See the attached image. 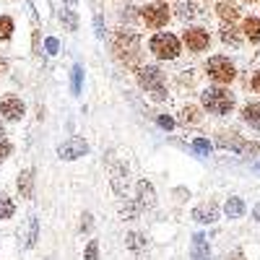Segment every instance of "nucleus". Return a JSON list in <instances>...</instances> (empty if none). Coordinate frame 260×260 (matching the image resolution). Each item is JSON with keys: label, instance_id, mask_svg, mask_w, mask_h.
Masks as SVG:
<instances>
[{"label": "nucleus", "instance_id": "f257e3e1", "mask_svg": "<svg viewBox=\"0 0 260 260\" xmlns=\"http://www.w3.org/2000/svg\"><path fill=\"white\" fill-rule=\"evenodd\" d=\"M112 52L117 55V60H122L125 65H138L141 60V39L136 31H117L112 39Z\"/></svg>", "mask_w": 260, "mask_h": 260}, {"label": "nucleus", "instance_id": "f03ea898", "mask_svg": "<svg viewBox=\"0 0 260 260\" xmlns=\"http://www.w3.org/2000/svg\"><path fill=\"white\" fill-rule=\"evenodd\" d=\"M201 104H203V110H208L211 115H229L234 110V94L229 89H224V86H213V89H206L201 94Z\"/></svg>", "mask_w": 260, "mask_h": 260}, {"label": "nucleus", "instance_id": "7ed1b4c3", "mask_svg": "<svg viewBox=\"0 0 260 260\" xmlns=\"http://www.w3.org/2000/svg\"><path fill=\"white\" fill-rule=\"evenodd\" d=\"M138 83L141 89H146L151 94L154 102H164L167 99V83H164V73L156 68V65H146V68L138 71Z\"/></svg>", "mask_w": 260, "mask_h": 260}, {"label": "nucleus", "instance_id": "20e7f679", "mask_svg": "<svg viewBox=\"0 0 260 260\" xmlns=\"http://www.w3.org/2000/svg\"><path fill=\"white\" fill-rule=\"evenodd\" d=\"M148 50L154 52L159 60H175L180 55V39L175 34H169V31H159V34L151 37Z\"/></svg>", "mask_w": 260, "mask_h": 260}, {"label": "nucleus", "instance_id": "39448f33", "mask_svg": "<svg viewBox=\"0 0 260 260\" xmlns=\"http://www.w3.org/2000/svg\"><path fill=\"white\" fill-rule=\"evenodd\" d=\"M206 73H208L211 81H216L219 86L232 83V81L237 78V68L229 62V57H221V55H216V57H211V60L206 62Z\"/></svg>", "mask_w": 260, "mask_h": 260}, {"label": "nucleus", "instance_id": "423d86ee", "mask_svg": "<svg viewBox=\"0 0 260 260\" xmlns=\"http://www.w3.org/2000/svg\"><path fill=\"white\" fill-rule=\"evenodd\" d=\"M169 16H172V13H169L167 3H148V6L141 8V18L146 21V26H151V29H161V26H167Z\"/></svg>", "mask_w": 260, "mask_h": 260}, {"label": "nucleus", "instance_id": "0eeeda50", "mask_svg": "<svg viewBox=\"0 0 260 260\" xmlns=\"http://www.w3.org/2000/svg\"><path fill=\"white\" fill-rule=\"evenodd\" d=\"M57 154H60V159H65V161L81 159V156L89 154V143H86L81 136H71L68 141H62V143L57 146Z\"/></svg>", "mask_w": 260, "mask_h": 260}, {"label": "nucleus", "instance_id": "6e6552de", "mask_svg": "<svg viewBox=\"0 0 260 260\" xmlns=\"http://www.w3.org/2000/svg\"><path fill=\"white\" fill-rule=\"evenodd\" d=\"M182 42L187 45L190 52H203V50H208V45H211V34H208L206 29H201V26H190V29H185Z\"/></svg>", "mask_w": 260, "mask_h": 260}, {"label": "nucleus", "instance_id": "1a4fd4ad", "mask_svg": "<svg viewBox=\"0 0 260 260\" xmlns=\"http://www.w3.org/2000/svg\"><path fill=\"white\" fill-rule=\"evenodd\" d=\"M24 112H26V107H24V102H21L18 96L8 94L6 99H0V115H3L6 120L16 122V120L24 117Z\"/></svg>", "mask_w": 260, "mask_h": 260}, {"label": "nucleus", "instance_id": "9d476101", "mask_svg": "<svg viewBox=\"0 0 260 260\" xmlns=\"http://www.w3.org/2000/svg\"><path fill=\"white\" fill-rule=\"evenodd\" d=\"M192 219L201 221V224H213L216 219H219V206H216L213 201L195 206V208H192Z\"/></svg>", "mask_w": 260, "mask_h": 260}, {"label": "nucleus", "instance_id": "9b49d317", "mask_svg": "<svg viewBox=\"0 0 260 260\" xmlns=\"http://www.w3.org/2000/svg\"><path fill=\"white\" fill-rule=\"evenodd\" d=\"M190 255L192 260H208L211 257V247H208V240H206V234H195L192 237V245H190Z\"/></svg>", "mask_w": 260, "mask_h": 260}, {"label": "nucleus", "instance_id": "f8f14e48", "mask_svg": "<svg viewBox=\"0 0 260 260\" xmlns=\"http://www.w3.org/2000/svg\"><path fill=\"white\" fill-rule=\"evenodd\" d=\"M216 13H219V18H221V21H226L229 26H232L234 21L242 16V13H240V6L232 3V0H221V3L216 6Z\"/></svg>", "mask_w": 260, "mask_h": 260}, {"label": "nucleus", "instance_id": "ddd939ff", "mask_svg": "<svg viewBox=\"0 0 260 260\" xmlns=\"http://www.w3.org/2000/svg\"><path fill=\"white\" fill-rule=\"evenodd\" d=\"M154 203H156L154 185L146 182V180H141V182H138V206H141V208H154Z\"/></svg>", "mask_w": 260, "mask_h": 260}, {"label": "nucleus", "instance_id": "4468645a", "mask_svg": "<svg viewBox=\"0 0 260 260\" xmlns=\"http://www.w3.org/2000/svg\"><path fill=\"white\" fill-rule=\"evenodd\" d=\"M242 120H245L250 127L260 130V102H250V104L242 107Z\"/></svg>", "mask_w": 260, "mask_h": 260}, {"label": "nucleus", "instance_id": "2eb2a0df", "mask_svg": "<svg viewBox=\"0 0 260 260\" xmlns=\"http://www.w3.org/2000/svg\"><path fill=\"white\" fill-rule=\"evenodd\" d=\"M18 192H21V198H31V195H34V169H24V172H21Z\"/></svg>", "mask_w": 260, "mask_h": 260}, {"label": "nucleus", "instance_id": "dca6fc26", "mask_svg": "<svg viewBox=\"0 0 260 260\" xmlns=\"http://www.w3.org/2000/svg\"><path fill=\"white\" fill-rule=\"evenodd\" d=\"M242 34L252 42V45H257V42H260V18L247 16V18L242 21Z\"/></svg>", "mask_w": 260, "mask_h": 260}, {"label": "nucleus", "instance_id": "f3484780", "mask_svg": "<svg viewBox=\"0 0 260 260\" xmlns=\"http://www.w3.org/2000/svg\"><path fill=\"white\" fill-rule=\"evenodd\" d=\"M219 146L224 148H237V151H245V141L240 138V133H234V130H224V133L219 136Z\"/></svg>", "mask_w": 260, "mask_h": 260}, {"label": "nucleus", "instance_id": "a211bd4d", "mask_svg": "<svg viewBox=\"0 0 260 260\" xmlns=\"http://www.w3.org/2000/svg\"><path fill=\"white\" fill-rule=\"evenodd\" d=\"M112 187H115L117 195L125 192V187H127V169H125V164H117L112 169Z\"/></svg>", "mask_w": 260, "mask_h": 260}, {"label": "nucleus", "instance_id": "6ab92c4d", "mask_svg": "<svg viewBox=\"0 0 260 260\" xmlns=\"http://www.w3.org/2000/svg\"><path fill=\"white\" fill-rule=\"evenodd\" d=\"M224 211H226L229 219H242V216H245V203H242V198H229L226 206H224Z\"/></svg>", "mask_w": 260, "mask_h": 260}, {"label": "nucleus", "instance_id": "aec40b11", "mask_svg": "<svg viewBox=\"0 0 260 260\" xmlns=\"http://www.w3.org/2000/svg\"><path fill=\"white\" fill-rule=\"evenodd\" d=\"M16 213V203L8 198L6 192H0V221H6V219H11V216Z\"/></svg>", "mask_w": 260, "mask_h": 260}, {"label": "nucleus", "instance_id": "412c9836", "mask_svg": "<svg viewBox=\"0 0 260 260\" xmlns=\"http://www.w3.org/2000/svg\"><path fill=\"white\" fill-rule=\"evenodd\" d=\"M221 42H224V45H229V47H240L242 45V37L237 34L234 26H224L221 29Z\"/></svg>", "mask_w": 260, "mask_h": 260}, {"label": "nucleus", "instance_id": "4be33fe9", "mask_svg": "<svg viewBox=\"0 0 260 260\" xmlns=\"http://www.w3.org/2000/svg\"><path fill=\"white\" fill-rule=\"evenodd\" d=\"M185 125H198L203 117H201V110H198V107H185V110H182V117H180Z\"/></svg>", "mask_w": 260, "mask_h": 260}, {"label": "nucleus", "instance_id": "5701e85b", "mask_svg": "<svg viewBox=\"0 0 260 260\" xmlns=\"http://www.w3.org/2000/svg\"><path fill=\"white\" fill-rule=\"evenodd\" d=\"M11 34H13V18L11 16H0V39H11Z\"/></svg>", "mask_w": 260, "mask_h": 260}, {"label": "nucleus", "instance_id": "b1692460", "mask_svg": "<svg viewBox=\"0 0 260 260\" xmlns=\"http://www.w3.org/2000/svg\"><path fill=\"white\" fill-rule=\"evenodd\" d=\"M177 13H180V18H192V16H198V11H195V3H192V0H185V3H180Z\"/></svg>", "mask_w": 260, "mask_h": 260}, {"label": "nucleus", "instance_id": "393cba45", "mask_svg": "<svg viewBox=\"0 0 260 260\" xmlns=\"http://www.w3.org/2000/svg\"><path fill=\"white\" fill-rule=\"evenodd\" d=\"M125 245H127L130 250H138V247H143V245H146V240H143V237H141L138 232H130V234H127V240H125Z\"/></svg>", "mask_w": 260, "mask_h": 260}, {"label": "nucleus", "instance_id": "a878e982", "mask_svg": "<svg viewBox=\"0 0 260 260\" xmlns=\"http://www.w3.org/2000/svg\"><path fill=\"white\" fill-rule=\"evenodd\" d=\"M83 260H99V242H96V240H91L89 245H86Z\"/></svg>", "mask_w": 260, "mask_h": 260}, {"label": "nucleus", "instance_id": "bb28decb", "mask_svg": "<svg viewBox=\"0 0 260 260\" xmlns=\"http://www.w3.org/2000/svg\"><path fill=\"white\" fill-rule=\"evenodd\" d=\"M192 148L198 151V154H203V156L211 154V143H208L206 138H195V141H192Z\"/></svg>", "mask_w": 260, "mask_h": 260}, {"label": "nucleus", "instance_id": "cd10ccee", "mask_svg": "<svg viewBox=\"0 0 260 260\" xmlns=\"http://www.w3.org/2000/svg\"><path fill=\"white\" fill-rule=\"evenodd\" d=\"M37 245V219L31 216L29 219V234H26V247H34Z\"/></svg>", "mask_w": 260, "mask_h": 260}, {"label": "nucleus", "instance_id": "c85d7f7f", "mask_svg": "<svg viewBox=\"0 0 260 260\" xmlns=\"http://www.w3.org/2000/svg\"><path fill=\"white\" fill-rule=\"evenodd\" d=\"M62 24L68 26L71 31H76V29H78V21H76V13H73V11H62Z\"/></svg>", "mask_w": 260, "mask_h": 260}, {"label": "nucleus", "instance_id": "c756f323", "mask_svg": "<svg viewBox=\"0 0 260 260\" xmlns=\"http://www.w3.org/2000/svg\"><path fill=\"white\" fill-rule=\"evenodd\" d=\"M81 81H83V68L76 65L73 68V94H81Z\"/></svg>", "mask_w": 260, "mask_h": 260}, {"label": "nucleus", "instance_id": "7c9ffc66", "mask_svg": "<svg viewBox=\"0 0 260 260\" xmlns=\"http://www.w3.org/2000/svg\"><path fill=\"white\" fill-rule=\"evenodd\" d=\"M11 154H13V146H11V141H8V138H0V161L8 159Z\"/></svg>", "mask_w": 260, "mask_h": 260}, {"label": "nucleus", "instance_id": "2f4dec72", "mask_svg": "<svg viewBox=\"0 0 260 260\" xmlns=\"http://www.w3.org/2000/svg\"><path fill=\"white\" fill-rule=\"evenodd\" d=\"M159 125H161V127H167V130H172V127H175V120L167 117V115H161V117H159Z\"/></svg>", "mask_w": 260, "mask_h": 260}, {"label": "nucleus", "instance_id": "473e14b6", "mask_svg": "<svg viewBox=\"0 0 260 260\" xmlns=\"http://www.w3.org/2000/svg\"><path fill=\"white\" fill-rule=\"evenodd\" d=\"M91 229V213H83V221H81V232H89Z\"/></svg>", "mask_w": 260, "mask_h": 260}, {"label": "nucleus", "instance_id": "72a5a7b5", "mask_svg": "<svg viewBox=\"0 0 260 260\" xmlns=\"http://www.w3.org/2000/svg\"><path fill=\"white\" fill-rule=\"evenodd\" d=\"M252 91H257V94H260V71L252 76Z\"/></svg>", "mask_w": 260, "mask_h": 260}, {"label": "nucleus", "instance_id": "f704fd0d", "mask_svg": "<svg viewBox=\"0 0 260 260\" xmlns=\"http://www.w3.org/2000/svg\"><path fill=\"white\" fill-rule=\"evenodd\" d=\"M47 52H57V39H47Z\"/></svg>", "mask_w": 260, "mask_h": 260}, {"label": "nucleus", "instance_id": "c9c22d12", "mask_svg": "<svg viewBox=\"0 0 260 260\" xmlns=\"http://www.w3.org/2000/svg\"><path fill=\"white\" fill-rule=\"evenodd\" d=\"M221 260H242V252H232V255H224Z\"/></svg>", "mask_w": 260, "mask_h": 260}, {"label": "nucleus", "instance_id": "e433bc0d", "mask_svg": "<svg viewBox=\"0 0 260 260\" xmlns=\"http://www.w3.org/2000/svg\"><path fill=\"white\" fill-rule=\"evenodd\" d=\"M252 216H255V219H257V221H260V203H257V206H255V211H252Z\"/></svg>", "mask_w": 260, "mask_h": 260}, {"label": "nucleus", "instance_id": "4c0bfd02", "mask_svg": "<svg viewBox=\"0 0 260 260\" xmlns=\"http://www.w3.org/2000/svg\"><path fill=\"white\" fill-rule=\"evenodd\" d=\"M0 71H6V62L3 60H0Z\"/></svg>", "mask_w": 260, "mask_h": 260}, {"label": "nucleus", "instance_id": "58836bf2", "mask_svg": "<svg viewBox=\"0 0 260 260\" xmlns=\"http://www.w3.org/2000/svg\"><path fill=\"white\" fill-rule=\"evenodd\" d=\"M3 136H6V133H3V125H0V138H3Z\"/></svg>", "mask_w": 260, "mask_h": 260}, {"label": "nucleus", "instance_id": "ea45409f", "mask_svg": "<svg viewBox=\"0 0 260 260\" xmlns=\"http://www.w3.org/2000/svg\"><path fill=\"white\" fill-rule=\"evenodd\" d=\"M247 3H257V0H247Z\"/></svg>", "mask_w": 260, "mask_h": 260}, {"label": "nucleus", "instance_id": "a19ab883", "mask_svg": "<svg viewBox=\"0 0 260 260\" xmlns=\"http://www.w3.org/2000/svg\"><path fill=\"white\" fill-rule=\"evenodd\" d=\"M68 3H76V0H68Z\"/></svg>", "mask_w": 260, "mask_h": 260}, {"label": "nucleus", "instance_id": "79ce46f5", "mask_svg": "<svg viewBox=\"0 0 260 260\" xmlns=\"http://www.w3.org/2000/svg\"><path fill=\"white\" fill-rule=\"evenodd\" d=\"M257 172H260V167H257Z\"/></svg>", "mask_w": 260, "mask_h": 260}]
</instances>
